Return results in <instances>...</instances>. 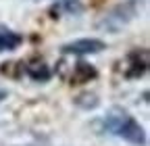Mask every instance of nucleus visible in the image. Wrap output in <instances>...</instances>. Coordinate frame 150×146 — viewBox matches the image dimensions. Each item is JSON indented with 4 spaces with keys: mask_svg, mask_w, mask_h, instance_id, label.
Listing matches in <instances>:
<instances>
[{
    "mask_svg": "<svg viewBox=\"0 0 150 146\" xmlns=\"http://www.w3.org/2000/svg\"><path fill=\"white\" fill-rule=\"evenodd\" d=\"M102 125H104V130L108 134L117 136V138L134 144V146H144L146 144L144 127L121 106H112L110 111L106 113V117L102 119Z\"/></svg>",
    "mask_w": 150,
    "mask_h": 146,
    "instance_id": "1",
    "label": "nucleus"
},
{
    "mask_svg": "<svg viewBox=\"0 0 150 146\" xmlns=\"http://www.w3.org/2000/svg\"><path fill=\"white\" fill-rule=\"evenodd\" d=\"M142 4H144L142 0H125V2L112 6L102 19L96 23V27L102 29V31H108V33H119L123 27H127L140 15Z\"/></svg>",
    "mask_w": 150,
    "mask_h": 146,
    "instance_id": "2",
    "label": "nucleus"
},
{
    "mask_svg": "<svg viewBox=\"0 0 150 146\" xmlns=\"http://www.w3.org/2000/svg\"><path fill=\"white\" fill-rule=\"evenodd\" d=\"M148 71V50H131L121 63V73L125 79H140Z\"/></svg>",
    "mask_w": 150,
    "mask_h": 146,
    "instance_id": "3",
    "label": "nucleus"
},
{
    "mask_svg": "<svg viewBox=\"0 0 150 146\" xmlns=\"http://www.w3.org/2000/svg\"><path fill=\"white\" fill-rule=\"evenodd\" d=\"M104 48H106L104 40H98V38H79V40H73V42L63 44L61 52L63 54H75V57H86V54L102 52Z\"/></svg>",
    "mask_w": 150,
    "mask_h": 146,
    "instance_id": "4",
    "label": "nucleus"
},
{
    "mask_svg": "<svg viewBox=\"0 0 150 146\" xmlns=\"http://www.w3.org/2000/svg\"><path fill=\"white\" fill-rule=\"evenodd\" d=\"M81 15L83 13V2L81 0H59L52 9L50 17H61V15Z\"/></svg>",
    "mask_w": 150,
    "mask_h": 146,
    "instance_id": "5",
    "label": "nucleus"
},
{
    "mask_svg": "<svg viewBox=\"0 0 150 146\" xmlns=\"http://www.w3.org/2000/svg\"><path fill=\"white\" fill-rule=\"evenodd\" d=\"M96 75H98V71L94 69L92 65L79 61V63H75V65H73L71 82H73V84H86V82H90V79H96Z\"/></svg>",
    "mask_w": 150,
    "mask_h": 146,
    "instance_id": "6",
    "label": "nucleus"
},
{
    "mask_svg": "<svg viewBox=\"0 0 150 146\" xmlns=\"http://www.w3.org/2000/svg\"><path fill=\"white\" fill-rule=\"evenodd\" d=\"M25 73L33 79V82H46V79H50V75H52V71H50V67L44 63V61H33V63H27L25 67Z\"/></svg>",
    "mask_w": 150,
    "mask_h": 146,
    "instance_id": "7",
    "label": "nucleus"
},
{
    "mask_svg": "<svg viewBox=\"0 0 150 146\" xmlns=\"http://www.w3.org/2000/svg\"><path fill=\"white\" fill-rule=\"evenodd\" d=\"M21 42H23V38L19 33L0 25V50H15Z\"/></svg>",
    "mask_w": 150,
    "mask_h": 146,
    "instance_id": "8",
    "label": "nucleus"
},
{
    "mask_svg": "<svg viewBox=\"0 0 150 146\" xmlns=\"http://www.w3.org/2000/svg\"><path fill=\"white\" fill-rule=\"evenodd\" d=\"M75 104H77L79 108L90 111V108H96V106H98V98H96V94L83 92V94H79V96H75Z\"/></svg>",
    "mask_w": 150,
    "mask_h": 146,
    "instance_id": "9",
    "label": "nucleus"
},
{
    "mask_svg": "<svg viewBox=\"0 0 150 146\" xmlns=\"http://www.w3.org/2000/svg\"><path fill=\"white\" fill-rule=\"evenodd\" d=\"M6 98V90H0V102H2Z\"/></svg>",
    "mask_w": 150,
    "mask_h": 146,
    "instance_id": "10",
    "label": "nucleus"
}]
</instances>
